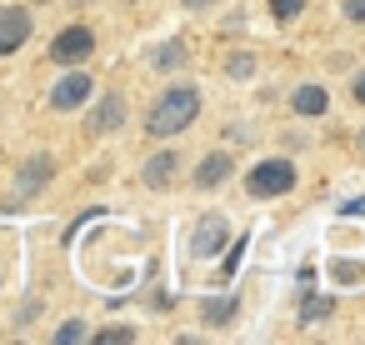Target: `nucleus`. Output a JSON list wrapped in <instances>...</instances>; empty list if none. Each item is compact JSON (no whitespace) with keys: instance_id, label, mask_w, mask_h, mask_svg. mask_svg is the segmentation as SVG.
Returning a JSON list of instances; mask_svg holds the SVG:
<instances>
[{"instance_id":"nucleus-1","label":"nucleus","mask_w":365,"mask_h":345,"mask_svg":"<svg viewBox=\"0 0 365 345\" xmlns=\"http://www.w3.org/2000/svg\"><path fill=\"white\" fill-rule=\"evenodd\" d=\"M195 115H200V91H195V86H170V91L150 105L145 130H150V135H175V130H190Z\"/></svg>"},{"instance_id":"nucleus-2","label":"nucleus","mask_w":365,"mask_h":345,"mask_svg":"<svg viewBox=\"0 0 365 345\" xmlns=\"http://www.w3.org/2000/svg\"><path fill=\"white\" fill-rule=\"evenodd\" d=\"M290 185H295V165H290V160H260V165H250V175H245V190L260 195V200L285 195Z\"/></svg>"},{"instance_id":"nucleus-3","label":"nucleus","mask_w":365,"mask_h":345,"mask_svg":"<svg viewBox=\"0 0 365 345\" xmlns=\"http://www.w3.org/2000/svg\"><path fill=\"white\" fill-rule=\"evenodd\" d=\"M91 51H96L91 26H66V31L51 41V61H56V66H81V61H91Z\"/></svg>"},{"instance_id":"nucleus-4","label":"nucleus","mask_w":365,"mask_h":345,"mask_svg":"<svg viewBox=\"0 0 365 345\" xmlns=\"http://www.w3.org/2000/svg\"><path fill=\"white\" fill-rule=\"evenodd\" d=\"M31 41V11L11 6V11H0V56H11Z\"/></svg>"},{"instance_id":"nucleus-5","label":"nucleus","mask_w":365,"mask_h":345,"mask_svg":"<svg viewBox=\"0 0 365 345\" xmlns=\"http://www.w3.org/2000/svg\"><path fill=\"white\" fill-rule=\"evenodd\" d=\"M86 101H91V76H81V71L61 76L56 91H51V110H76V105H86Z\"/></svg>"},{"instance_id":"nucleus-6","label":"nucleus","mask_w":365,"mask_h":345,"mask_svg":"<svg viewBox=\"0 0 365 345\" xmlns=\"http://www.w3.org/2000/svg\"><path fill=\"white\" fill-rule=\"evenodd\" d=\"M56 175V160L51 155H31L26 165H21V175H16V195L21 200H31V195H41V185Z\"/></svg>"},{"instance_id":"nucleus-7","label":"nucleus","mask_w":365,"mask_h":345,"mask_svg":"<svg viewBox=\"0 0 365 345\" xmlns=\"http://www.w3.org/2000/svg\"><path fill=\"white\" fill-rule=\"evenodd\" d=\"M225 235H230V230H225V215H205V220L195 225V235H190V255H195V260L215 255V250L225 245Z\"/></svg>"},{"instance_id":"nucleus-8","label":"nucleus","mask_w":365,"mask_h":345,"mask_svg":"<svg viewBox=\"0 0 365 345\" xmlns=\"http://www.w3.org/2000/svg\"><path fill=\"white\" fill-rule=\"evenodd\" d=\"M230 170H235V160H230L225 150H215V155H205V160H200L195 185H200V190H215V185H225V180H230Z\"/></svg>"},{"instance_id":"nucleus-9","label":"nucleus","mask_w":365,"mask_h":345,"mask_svg":"<svg viewBox=\"0 0 365 345\" xmlns=\"http://www.w3.org/2000/svg\"><path fill=\"white\" fill-rule=\"evenodd\" d=\"M175 165H180V155H175V150L150 155V160H145V185H150V190H165V185L175 180Z\"/></svg>"},{"instance_id":"nucleus-10","label":"nucleus","mask_w":365,"mask_h":345,"mask_svg":"<svg viewBox=\"0 0 365 345\" xmlns=\"http://www.w3.org/2000/svg\"><path fill=\"white\" fill-rule=\"evenodd\" d=\"M91 125H96L101 135L120 130V125H125V101H120V96H106V101H101V110L91 115Z\"/></svg>"},{"instance_id":"nucleus-11","label":"nucleus","mask_w":365,"mask_h":345,"mask_svg":"<svg viewBox=\"0 0 365 345\" xmlns=\"http://www.w3.org/2000/svg\"><path fill=\"white\" fill-rule=\"evenodd\" d=\"M290 105H295V115H325L330 110V96H325V86H300Z\"/></svg>"},{"instance_id":"nucleus-12","label":"nucleus","mask_w":365,"mask_h":345,"mask_svg":"<svg viewBox=\"0 0 365 345\" xmlns=\"http://www.w3.org/2000/svg\"><path fill=\"white\" fill-rule=\"evenodd\" d=\"M200 315H205V325H225V320L235 315V300H230V295H225V300H205Z\"/></svg>"},{"instance_id":"nucleus-13","label":"nucleus","mask_w":365,"mask_h":345,"mask_svg":"<svg viewBox=\"0 0 365 345\" xmlns=\"http://www.w3.org/2000/svg\"><path fill=\"white\" fill-rule=\"evenodd\" d=\"M330 315H335V295H320L300 310V325H315V320H330Z\"/></svg>"},{"instance_id":"nucleus-14","label":"nucleus","mask_w":365,"mask_h":345,"mask_svg":"<svg viewBox=\"0 0 365 345\" xmlns=\"http://www.w3.org/2000/svg\"><path fill=\"white\" fill-rule=\"evenodd\" d=\"M150 61H155L160 71H170V66H185V46H180V41H165V46H160Z\"/></svg>"},{"instance_id":"nucleus-15","label":"nucleus","mask_w":365,"mask_h":345,"mask_svg":"<svg viewBox=\"0 0 365 345\" xmlns=\"http://www.w3.org/2000/svg\"><path fill=\"white\" fill-rule=\"evenodd\" d=\"M56 340H61V345H76V340H91V325H86V320H66V325L56 330Z\"/></svg>"},{"instance_id":"nucleus-16","label":"nucleus","mask_w":365,"mask_h":345,"mask_svg":"<svg viewBox=\"0 0 365 345\" xmlns=\"http://www.w3.org/2000/svg\"><path fill=\"white\" fill-rule=\"evenodd\" d=\"M91 340H101V345H125V340H135V330H130V325H106V330H96Z\"/></svg>"},{"instance_id":"nucleus-17","label":"nucleus","mask_w":365,"mask_h":345,"mask_svg":"<svg viewBox=\"0 0 365 345\" xmlns=\"http://www.w3.org/2000/svg\"><path fill=\"white\" fill-rule=\"evenodd\" d=\"M300 11H305V0H270V16L275 21H295Z\"/></svg>"},{"instance_id":"nucleus-18","label":"nucleus","mask_w":365,"mask_h":345,"mask_svg":"<svg viewBox=\"0 0 365 345\" xmlns=\"http://www.w3.org/2000/svg\"><path fill=\"white\" fill-rule=\"evenodd\" d=\"M225 71H230L235 81H250V76H255V61H250V56H230V66H225Z\"/></svg>"},{"instance_id":"nucleus-19","label":"nucleus","mask_w":365,"mask_h":345,"mask_svg":"<svg viewBox=\"0 0 365 345\" xmlns=\"http://www.w3.org/2000/svg\"><path fill=\"white\" fill-rule=\"evenodd\" d=\"M330 275H335V280H345V285H355L365 270H360V265H350V260H335V265H330Z\"/></svg>"},{"instance_id":"nucleus-20","label":"nucleus","mask_w":365,"mask_h":345,"mask_svg":"<svg viewBox=\"0 0 365 345\" xmlns=\"http://www.w3.org/2000/svg\"><path fill=\"white\" fill-rule=\"evenodd\" d=\"M345 21H355V26H365V0H345Z\"/></svg>"},{"instance_id":"nucleus-21","label":"nucleus","mask_w":365,"mask_h":345,"mask_svg":"<svg viewBox=\"0 0 365 345\" xmlns=\"http://www.w3.org/2000/svg\"><path fill=\"white\" fill-rule=\"evenodd\" d=\"M345 215H365V195H360V200H350V205H345Z\"/></svg>"},{"instance_id":"nucleus-22","label":"nucleus","mask_w":365,"mask_h":345,"mask_svg":"<svg viewBox=\"0 0 365 345\" xmlns=\"http://www.w3.org/2000/svg\"><path fill=\"white\" fill-rule=\"evenodd\" d=\"M355 101H360V105H365V71H360V76H355Z\"/></svg>"},{"instance_id":"nucleus-23","label":"nucleus","mask_w":365,"mask_h":345,"mask_svg":"<svg viewBox=\"0 0 365 345\" xmlns=\"http://www.w3.org/2000/svg\"><path fill=\"white\" fill-rule=\"evenodd\" d=\"M205 6H215V0H185V11H205Z\"/></svg>"},{"instance_id":"nucleus-24","label":"nucleus","mask_w":365,"mask_h":345,"mask_svg":"<svg viewBox=\"0 0 365 345\" xmlns=\"http://www.w3.org/2000/svg\"><path fill=\"white\" fill-rule=\"evenodd\" d=\"M76 6H91V0H76Z\"/></svg>"},{"instance_id":"nucleus-25","label":"nucleus","mask_w":365,"mask_h":345,"mask_svg":"<svg viewBox=\"0 0 365 345\" xmlns=\"http://www.w3.org/2000/svg\"><path fill=\"white\" fill-rule=\"evenodd\" d=\"M36 6H46V0H36Z\"/></svg>"},{"instance_id":"nucleus-26","label":"nucleus","mask_w":365,"mask_h":345,"mask_svg":"<svg viewBox=\"0 0 365 345\" xmlns=\"http://www.w3.org/2000/svg\"><path fill=\"white\" fill-rule=\"evenodd\" d=\"M125 6H130V0H125Z\"/></svg>"}]
</instances>
